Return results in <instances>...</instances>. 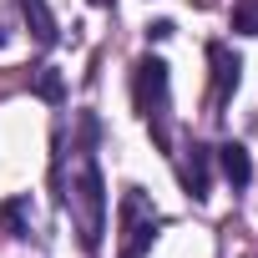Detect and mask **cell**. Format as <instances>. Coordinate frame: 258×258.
Instances as JSON below:
<instances>
[{"mask_svg": "<svg viewBox=\"0 0 258 258\" xmlns=\"http://www.w3.org/2000/svg\"><path fill=\"white\" fill-rule=\"evenodd\" d=\"M76 126H81V142L71 147V177H66L61 167H51V177H56L61 208H66L71 223H76L81 248H86V253H101V243H106V182H101V162H96V152H91V142H96V116L81 111Z\"/></svg>", "mask_w": 258, "mask_h": 258, "instance_id": "obj_1", "label": "cell"}, {"mask_svg": "<svg viewBox=\"0 0 258 258\" xmlns=\"http://www.w3.org/2000/svg\"><path fill=\"white\" fill-rule=\"evenodd\" d=\"M132 96H137V116L147 121L152 142L172 157V76L162 56H142L132 66Z\"/></svg>", "mask_w": 258, "mask_h": 258, "instance_id": "obj_2", "label": "cell"}, {"mask_svg": "<svg viewBox=\"0 0 258 258\" xmlns=\"http://www.w3.org/2000/svg\"><path fill=\"white\" fill-rule=\"evenodd\" d=\"M157 228H162V218H157L152 198H147L142 187H126V192H121V203H116V233H121V258H142V253L152 248Z\"/></svg>", "mask_w": 258, "mask_h": 258, "instance_id": "obj_3", "label": "cell"}, {"mask_svg": "<svg viewBox=\"0 0 258 258\" xmlns=\"http://www.w3.org/2000/svg\"><path fill=\"white\" fill-rule=\"evenodd\" d=\"M177 177H182V192L192 203H208L213 198V147L187 142L182 147V162H177Z\"/></svg>", "mask_w": 258, "mask_h": 258, "instance_id": "obj_4", "label": "cell"}, {"mask_svg": "<svg viewBox=\"0 0 258 258\" xmlns=\"http://www.w3.org/2000/svg\"><path fill=\"white\" fill-rule=\"evenodd\" d=\"M208 61H213V111H223L233 101L238 81H243V56H233L223 41H213L208 46Z\"/></svg>", "mask_w": 258, "mask_h": 258, "instance_id": "obj_5", "label": "cell"}, {"mask_svg": "<svg viewBox=\"0 0 258 258\" xmlns=\"http://www.w3.org/2000/svg\"><path fill=\"white\" fill-rule=\"evenodd\" d=\"M213 167L228 177V187H233V192H243V187L253 182V157H248V147H243V142H223V147H213Z\"/></svg>", "mask_w": 258, "mask_h": 258, "instance_id": "obj_6", "label": "cell"}, {"mask_svg": "<svg viewBox=\"0 0 258 258\" xmlns=\"http://www.w3.org/2000/svg\"><path fill=\"white\" fill-rule=\"evenodd\" d=\"M21 16L36 36V46H56L61 31H56V11H51V0H21Z\"/></svg>", "mask_w": 258, "mask_h": 258, "instance_id": "obj_7", "label": "cell"}, {"mask_svg": "<svg viewBox=\"0 0 258 258\" xmlns=\"http://www.w3.org/2000/svg\"><path fill=\"white\" fill-rule=\"evenodd\" d=\"M0 223L11 228V238H31V198H6L0 203Z\"/></svg>", "mask_w": 258, "mask_h": 258, "instance_id": "obj_8", "label": "cell"}, {"mask_svg": "<svg viewBox=\"0 0 258 258\" xmlns=\"http://www.w3.org/2000/svg\"><path fill=\"white\" fill-rule=\"evenodd\" d=\"M31 91H36L41 101H51V106H61V101H66V81H61V71H56V66H41V71H36V81H31Z\"/></svg>", "mask_w": 258, "mask_h": 258, "instance_id": "obj_9", "label": "cell"}, {"mask_svg": "<svg viewBox=\"0 0 258 258\" xmlns=\"http://www.w3.org/2000/svg\"><path fill=\"white\" fill-rule=\"evenodd\" d=\"M233 31H238V36H258V0H238V11H233Z\"/></svg>", "mask_w": 258, "mask_h": 258, "instance_id": "obj_10", "label": "cell"}, {"mask_svg": "<svg viewBox=\"0 0 258 258\" xmlns=\"http://www.w3.org/2000/svg\"><path fill=\"white\" fill-rule=\"evenodd\" d=\"M172 31H177V26H172V21H152V26H147V41H167V36H172Z\"/></svg>", "mask_w": 258, "mask_h": 258, "instance_id": "obj_11", "label": "cell"}, {"mask_svg": "<svg viewBox=\"0 0 258 258\" xmlns=\"http://www.w3.org/2000/svg\"><path fill=\"white\" fill-rule=\"evenodd\" d=\"M91 6H111V0H91Z\"/></svg>", "mask_w": 258, "mask_h": 258, "instance_id": "obj_12", "label": "cell"}, {"mask_svg": "<svg viewBox=\"0 0 258 258\" xmlns=\"http://www.w3.org/2000/svg\"><path fill=\"white\" fill-rule=\"evenodd\" d=\"M0 46H6V31H0Z\"/></svg>", "mask_w": 258, "mask_h": 258, "instance_id": "obj_13", "label": "cell"}]
</instances>
